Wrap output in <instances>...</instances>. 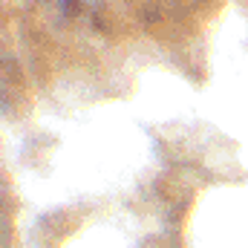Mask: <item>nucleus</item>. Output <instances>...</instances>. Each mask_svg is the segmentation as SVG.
<instances>
[{
	"label": "nucleus",
	"instance_id": "f257e3e1",
	"mask_svg": "<svg viewBox=\"0 0 248 248\" xmlns=\"http://www.w3.org/2000/svg\"><path fill=\"white\" fill-rule=\"evenodd\" d=\"M49 3L58 6L66 15H90V12H95L104 0H49Z\"/></svg>",
	"mask_w": 248,
	"mask_h": 248
}]
</instances>
